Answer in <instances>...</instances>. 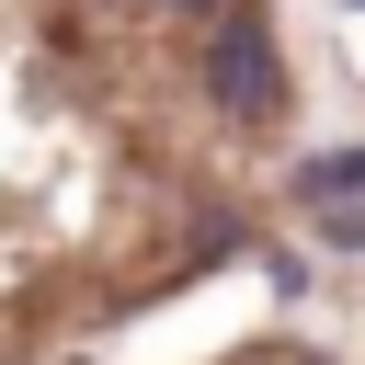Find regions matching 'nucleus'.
Instances as JSON below:
<instances>
[{
	"mask_svg": "<svg viewBox=\"0 0 365 365\" xmlns=\"http://www.w3.org/2000/svg\"><path fill=\"white\" fill-rule=\"evenodd\" d=\"M297 194H308V205H354V194H365V148H331V160H308V171H297Z\"/></svg>",
	"mask_w": 365,
	"mask_h": 365,
	"instance_id": "nucleus-2",
	"label": "nucleus"
},
{
	"mask_svg": "<svg viewBox=\"0 0 365 365\" xmlns=\"http://www.w3.org/2000/svg\"><path fill=\"white\" fill-rule=\"evenodd\" d=\"M205 91H217L240 125H274V114H285V57H274L262 11H228V23L205 34Z\"/></svg>",
	"mask_w": 365,
	"mask_h": 365,
	"instance_id": "nucleus-1",
	"label": "nucleus"
},
{
	"mask_svg": "<svg viewBox=\"0 0 365 365\" xmlns=\"http://www.w3.org/2000/svg\"><path fill=\"white\" fill-rule=\"evenodd\" d=\"M148 11H194V23H228V11H251V0H148Z\"/></svg>",
	"mask_w": 365,
	"mask_h": 365,
	"instance_id": "nucleus-3",
	"label": "nucleus"
}]
</instances>
